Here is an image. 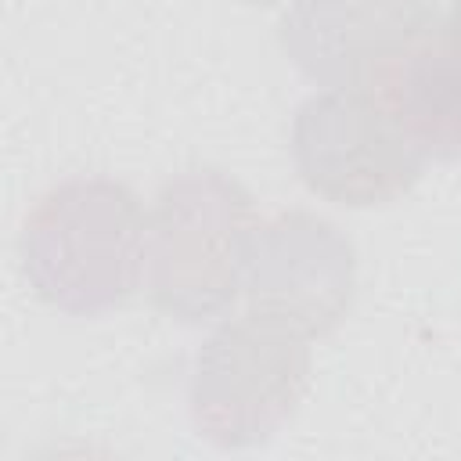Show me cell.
Masks as SVG:
<instances>
[{
    "mask_svg": "<svg viewBox=\"0 0 461 461\" xmlns=\"http://www.w3.org/2000/svg\"><path fill=\"white\" fill-rule=\"evenodd\" d=\"M148 209L112 176H72L36 198L18 234L29 288L68 317L119 310L144 285Z\"/></svg>",
    "mask_w": 461,
    "mask_h": 461,
    "instance_id": "6da1fadb",
    "label": "cell"
},
{
    "mask_svg": "<svg viewBox=\"0 0 461 461\" xmlns=\"http://www.w3.org/2000/svg\"><path fill=\"white\" fill-rule=\"evenodd\" d=\"M259 216L249 187L198 166L169 176L148 209L144 288L158 313L180 324L223 317L245 288Z\"/></svg>",
    "mask_w": 461,
    "mask_h": 461,
    "instance_id": "7a4b0ae2",
    "label": "cell"
},
{
    "mask_svg": "<svg viewBox=\"0 0 461 461\" xmlns=\"http://www.w3.org/2000/svg\"><path fill=\"white\" fill-rule=\"evenodd\" d=\"M310 339L245 310L198 346L187 382L191 425L202 439L241 450L274 439L310 393Z\"/></svg>",
    "mask_w": 461,
    "mask_h": 461,
    "instance_id": "3957f363",
    "label": "cell"
},
{
    "mask_svg": "<svg viewBox=\"0 0 461 461\" xmlns=\"http://www.w3.org/2000/svg\"><path fill=\"white\" fill-rule=\"evenodd\" d=\"M292 162L317 198L346 209H375L418 184L425 151L375 86L349 83L324 86L295 108Z\"/></svg>",
    "mask_w": 461,
    "mask_h": 461,
    "instance_id": "277c9868",
    "label": "cell"
},
{
    "mask_svg": "<svg viewBox=\"0 0 461 461\" xmlns=\"http://www.w3.org/2000/svg\"><path fill=\"white\" fill-rule=\"evenodd\" d=\"M241 295L249 310L274 317L306 339H324L353 306L357 249L331 220L306 209L259 220Z\"/></svg>",
    "mask_w": 461,
    "mask_h": 461,
    "instance_id": "5b68a950",
    "label": "cell"
},
{
    "mask_svg": "<svg viewBox=\"0 0 461 461\" xmlns=\"http://www.w3.org/2000/svg\"><path fill=\"white\" fill-rule=\"evenodd\" d=\"M425 0H288L277 40L321 86L371 83L429 22Z\"/></svg>",
    "mask_w": 461,
    "mask_h": 461,
    "instance_id": "8992f818",
    "label": "cell"
},
{
    "mask_svg": "<svg viewBox=\"0 0 461 461\" xmlns=\"http://www.w3.org/2000/svg\"><path fill=\"white\" fill-rule=\"evenodd\" d=\"M367 86L385 97L425 158H461V43L439 14Z\"/></svg>",
    "mask_w": 461,
    "mask_h": 461,
    "instance_id": "52a82bcc",
    "label": "cell"
},
{
    "mask_svg": "<svg viewBox=\"0 0 461 461\" xmlns=\"http://www.w3.org/2000/svg\"><path fill=\"white\" fill-rule=\"evenodd\" d=\"M439 25H443L457 43H461V0H454V4H450V11L439 18Z\"/></svg>",
    "mask_w": 461,
    "mask_h": 461,
    "instance_id": "ba28073f",
    "label": "cell"
},
{
    "mask_svg": "<svg viewBox=\"0 0 461 461\" xmlns=\"http://www.w3.org/2000/svg\"><path fill=\"white\" fill-rule=\"evenodd\" d=\"M241 4H252V7H270V4H277V0H241Z\"/></svg>",
    "mask_w": 461,
    "mask_h": 461,
    "instance_id": "9c48e42d",
    "label": "cell"
}]
</instances>
